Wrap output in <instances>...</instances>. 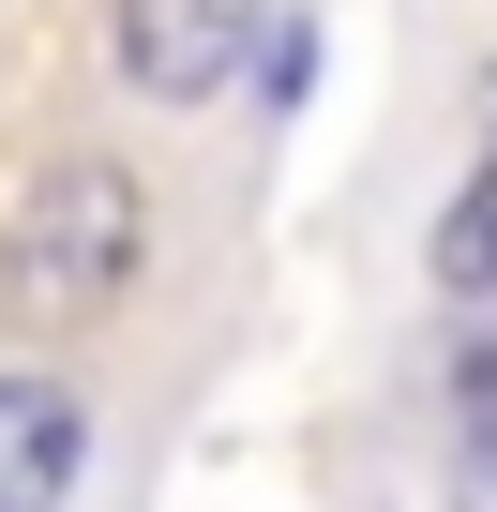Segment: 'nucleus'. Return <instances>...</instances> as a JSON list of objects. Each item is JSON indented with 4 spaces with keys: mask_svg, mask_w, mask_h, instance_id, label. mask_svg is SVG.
<instances>
[{
    "mask_svg": "<svg viewBox=\"0 0 497 512\" xmlns=\"http://www.w3.org/2000/svg\"><path fill=\"white\" fill-rule=\"evenodd\" d=\"M136 256H151L136 166H46V181L16 196V226H0V302L46 317V332H76V317H106V302L136 287Z\"/></svg>",
    "mask_w": 497,
    "mask_h": 512,
    "instance_id": "obj_1",
    "label": "nucleus"
},
{
    "mask_svg": "<svg viewBox=\"0 0 497 512\" xmlns=\"http://www.w3.org/2000/svg\"><path fill=\"white\" fill-rule=\"evenodd\" d=\"M91 467V407L61 377H0V512H61Z\"/></svg>",
    "mask_w": 497,
    "mask_h": 512,
    "instance_id": "obj_3",
    "label": "nucleus"
},
{
    "mask_svg": "<svg viewBox=\"0 0 497 512\" xmlns=\"http://www.w3.org/2000/svg\"><path fill=\"white\" fill-rule=\"evenodd\" d=\"M437 287H467V302H497V151L452 181V211H437Z\"/></svg>",
    "mask_w": 497,
    "mask_h": 512,
    "instance_id": "obj_4",
    "label": "nucleus"
},
{
    "mask_svg": "<svg viewBox=\"0 0 497 512\" xmlns=\"http://www.w3.org/2000/svg\"><path fill=\"white\" fill-rule=\"evenodd\" d=\"M467 497L497 512V407H482V437H467Z\"/></svg>",
    "mask_w": 497,
    "mask_h": 512,
    "instance_id": "obj_5",
    "label": "nucleus"
},
{
    "mask_svg": "<svg viewBox=\"0 0 497 512\" xmlns=\"http://www.w3.org/2000/svg\"><path fill=\"white\" fill-rule=\"evenodd\" d=\"M257 16L272 0H121V76L151 106H211L241 61H257Z\"/></svg>",
    "mask_w": 497,
    "mask_h": 512,
    "instance_id": "obj_2",
    "label": "nucleus"
}]
</instances>
